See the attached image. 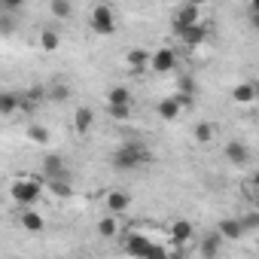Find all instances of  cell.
Masks as SVG:
<instances>
[{"mask_svg": "<svg viewBox=\"0 0 259 259\" xmlns=\"http://www.w3.org/2000/svg\"><path fill=\"white\" fill-rule=\"evenodd\" d=\"M147 162H150V153L144 144H122L113 153V168H119V171H135Z\"/></svg>", "mask_w": 259, "mask_h": 259, "instance_id": "cell-1", "label": "cell"}, {"mask_svg": "<svg viewBox=\"0 0 259 259\" xmlns=\"http://www.w3.org/2000/svg\"><path fill=\"white\" fill-rule=\"evenodd\" d=\"M89 28L95 31V34H113L116 31V13H113V7H107V4H98L95 10H92V19H89Z\"/></svg>", "mask_w": 259, "mask_h": 259, "instance_id": "cell-2", "label": "cell"}, {"mask_svg": "<svg viewBox=\"0 0 259 259\" xmlns=\"http://www.w3.org/2000/svg\"><path fill=\"white\" fill-rule=\"evenodd\" d=\"M10 192H13V198H16L19 204H28V207H31V204L40 201V195H43V183H40V180H16Z\"/></svg>", "mask_w": 259, "mask_h": 259, "instance_id": "cell-3", "label": "cell"}, {"mask_svg": "<svg viewBox=\"0 0 259 259\" xmlns=\"http://www.w3.org/2000/svg\"><path fill=\"white\" fill-rule=\"evenodd\" d=\"M150 247H153V241H150L147 235H141V232L128 235V241H125V253H128V256H135V259H147Z\"/></svg>", "mask_w": 259, "mask_h": 259, "instance_id": "cell-4", "label": "cell"}, {"mask_svg": "<svg viewBox=\"0 0 259 259\" xmlns=\"http://www.w3.org/2000/svg\"><path fill=\"white\" fill-rule=\"evenodd\" d=\"M150 67H153L156 73H171V70L177 67V55H174V49H159L156 55H150Z\"/></svg>", "mask_w": 259, "mask_h": 259, "instance_id": "cell-5", "label": "cell"}, {"mask_svg": "<svg viewBox=\"0 0 259 259\" xmlns=\"http://www.w3.org/2000/svg\"><path fill=\"white\" fill-rule=\"evenodd\" d=\"M177 37L186 43V46H201L207 40V28L204 25H189V28H174Z\"/></svg>", "mask_w": 259, "mask_h": 259, "instance_id": "cell-6", "label": "cell"}, {"mask_svg": "<svg viewBox=\"0 0 259 259\" xmlns=\"http://www.w3.org/2000/svg\"><path fill=\"white\" fill-rule=\"evenodd\" d=\"M226 159L232 162V165H247L250 162V150H247V144H241V141H229L226 144Z\"/></svg>", "mask_w": 259, "mask_h": 259, "instance_id": "cell-7", "label": "cell"}, {"mask_svg": "<svg viewBox=\"0 0 259 259\" xmlns=\"http://www.w3.org/2000/svg\"><path fill=\"white\" fill-rule=\"evenodd\" d=\"M43 174H46L49 180H64V174H67L64 159H61V156H46V159H43Z\"/></svg>", "mask_w": 259, "mask_h": 259, "instance_id": "cell-8", "label": "cell"}, {"mask_svg": "<svg viewBox=\"0 0 259 259\" xmlns=\"http://www.w3.org/2000/svg\"><path fill=\"white\" fill-rule=\"evenodd\" d=\"M217 235H220V241H238V238L244 235V229H241V223H238L235 217H229V220H220Z\"/></svg>", "mask_w": 259, "mask_h": 259, "instance_id": "cell-9", "label": "cell"}, {"mask_svg": "<svg viewBox=\"0 0 259 259\" xmlns=\"http://www.w3.org/2000/svg\"><path fill=\"white\" fill-rule=\"evenodd\" d=\"M189 238H192V223L189 220H174L171 223V244L174 247H183Z\"/></svg>", "mask_w": 259, "mask_h": 259, "instance_id": "cell-10", "label": "cell"}, {"mask_svg": "<svg viewBox=\"0 0 259 259\" xmlns=\"http://www.w3.org/2000/svg\"><path fill=\"white\" fill-rule=\"evenodd\" d=\"M189 25H198V7L195 4L180 7L177 16H174V28H189Z\"/></svg>", "mask_w": 259, "mask_h": 259, "instance_id": "cell-11", "label": "cell"}, {"mask_svg": "<svg viewBox=\"0 0 259 259\" xmlns=\"http://www.w3.org/2000/svg\"><path fill=\"white\" fill-rule=\"evenodd\" d=\"M128 204H132V198H128V192H107V207H110V217H116V213H122V210H128Z\"/></svg>", "mask_w": 259, "mask_h": 259, "instance_id": "cell-12", "label": "cell"}, {"mask_svg": "<svg viewBox=\"0 0 259 259\" xmlns=\"http://www.w3.org/2000/svg\"><path fill=\"white\" fill-rule=\"evenodd\" d=\"M107 104L110 107H132V92H128L125 85H116L107 92Z\"/></svg>", "mask_w": 259, "mask_h": 259, "instance_id": "cell-13", "label": "cell"}, {"mask_svg": "<svg viewBox=\"0 0 259 259\" xmlns=\"http://www.w3.org/2000/svg\"><path fill=\"white\" fill-rule=\"evenodd\" d=\"M92 122H95V113L89 110V107H79L76 113H73V128L79 135H89V128H92Z\"/></svg>", "mask_w": 259, "mask_h": 259, "instance_id": "cell-14", "label": "cell"}, {"mask_svg": "<svg viewBox=\"0 0 259 259\" xmlns=\"http://www.w3.org/2000/svg\"><path fill=\"white\" fill-rule=\"evenodd\" d=\"M232 98H235V104H253L256 101V85L253 82H241V85L232 89Z\"/></svg>", "mask_w": 259, "mask_h": 259, "instance_id": "cell-15", "label": "cell"}, {"mask_svg": "<svg viewBox=\"0 0 259 259\" xmlns=\"http://www.w3.org/2000/svg\"><path fill=\"white\" fill-rule=\"evenodd\" d=\"M19 223H22L28 232H43V226H46L43 217H40V210H34V207H28V210L19 217Z\"/></svg>", "mask_w": 259, "mask_h": 259, "instance_id": "cell-16", "label": "cell"}, {"mask_svg": "<svg viewBox=\"0 0 259 259\" xmlns=\"http://www.w3.org/2000/svg\"><path fill=\"white\" fill-rule=\"evenodd\" d=\"M22 107V98L13 92H0V116H13Z\"/></svg>", "mask_w": 259, "mask_h": 259, "instance_id": "cell-17", "label": "cell"}, {"mask_svg": "<svg viewBox=\"0 0 259 259\" xmlns=\"http://www.w3.org/2000/svg\"><path fill=\"white\" fill-rule=\"evenodd\" d=\"M159 116H162L165 122H174V119L180 116V104H177L174 98H162V101H159Z\"/></svg>", "mask_w": 259, "mask_h": 259, "instance_id": "cell-18", "label": "cell"}, {"mask_svg": "<svg viewBox=\"0 0 259 259\" xmlns=\"http://www.w3.org/2000/svg\"><path fill=\"white\" fill-rule=\"evenodd\" d=\"M220 244H223V241H220L217 232H213V235H204V238H201V256H204V259H217Z\"/></svg>", "mask_w": 259, "mask_h": 259, "instance_id": "cell-19", "label": "cell"}, {"mask_svg": "<svg viewBox=\"0 0 259 259\" xmlns=\"http://www.w3.org/2000/svg\"><path fill=\"white\" fill-rule=\"evenodd\" d=\"M147 64H150V55L144 49H132V52H128V67H132L135 73H141Z\"/></svg>", "mask_w": 259, "mask_h": 259, "instance_id": "cell-20", "label": "cell"}, {"mask_svg": "<svg viewBox=\"0 0 259 259\" xmlns=\"http://www.w3.org/2000/svg\"><path fill=\"white\" fill-rule=\"evenodd\" d=\"M58 43H61L58 31H52V28L40 31V49H46V52H55V49H58Z\"/></svg>", "mask_w": 259, "mask_h": 259, "instance_id": "cell-21", "label": "cell"}, {"mask_svg": "<svg viewBox=\"0 0 259 259\" xmlns=\"http://www.w3.org/2000/svg\"><path fill=\"white\" fill-rule=\"evenodd\" d=\"M116 232H119L116 217H104V220L98 223V235H101V238H116Z\"/></svg>", "mask_w": 259, "mask_h": 259, "instance_id": "cell-22", "label": "cell"}, {"mask_svg": "<svg viewBox=\"0 0 259 259\" xmlns=\"http://www.w3.org/2000/svg\"><path fill=\"white\" fill-rule=\"evenodd\" d=\"M195 141L198 144H210L213 141V125L210 122H198L195 125Z\"/></svg>", "mask_w": 259, "mask_h": 259, "instance_id": "cell-23", "label": "cell"}, {"mask_svg": "<svg viewBox=\"0 0 259 259\" xmlns=\"http://www.w3.org/2000/svg\"><path fill=\"white\" fill-rule=\"evenodd\" d=\"M46 98H49V101H55V104H61V101H67V98H70V89H67L64 82H55V85L46 92Z\"/></svg>", "mask_w": 259, "mask_h": 259, "instance_id": "cell-24", "label": "cell"}, {"mask_svg": "<svg viewBox=\"0 0 259 259\" xmlns=\"http://www.w3.org/2000/svg\"><path fill=\"white\" fill-rule=\"evenodd\" d=\"M28 138H31L34 144H40V147H46V144H49V132H46L43 125H31V128H28Z\"/></svg>", "mask_w": 259, "mask_h": 259, "instance_id": "cell-25", "label": "cell"}, {"mask_svg": "<svg viewBox=\"0 0 259 259\" xmlns=\"http://www.w3.org/2000/svg\"><path fill=\"white\" fill-rule=\"evenodd\" d=\"M49 10H52L55 19H67V16L73 13V7L67 4V0H52V7H49Z\"/></svg>", "mask_w": 259, "mask_h": 259, "instance_id": "cell-26", "label": "cell"}, {"mask_svg": "<svg viewBox=\"0 0 259 259\" xmlns=\"http://www.w3.org/2000/svg\"><path fill=\"white\" fill-rule=\"evenodd\" d=\"M238 223H241V229H244V232H256V229H259V213H256V210H250V213H244Z\"/></svg>", "mask_w": 259, "mask_h": 259, "instance_id": "cell-27", "label": "cell"}, {"mask_svg": "<svg viewBox=\"0 0 259 259\" xmlns=\"http://www.w3.org/2000/svg\"><path fill=\"white\" fill-rule=\"evenodd\" d=\"M49 189H52V192H55V195H58V198H67V195H70V192H73V189H70V183H67V180H49Z\"/></svg>", "mask_w": 259, "mask_h": 259, "instance_id": "cell-28", "label": "cell"}, {"mask_svg": "<svg viewBox=\"0 0 259 259\" xmlns=\"http://www.w3.org/2000/svg\"><path fill=\"white\" fill-rule=\"evenodd\" d=\"M177 95H183V98L192 101V95H195V82H192V76H180V92H177Z\"/></svg>", "mask_w": 259, "mask_h": 259, "instance_id": "cell-29", "label": "cell"}, {"mask_svg": "<svg viewBox=\"0 0 259 259\" xmlns=\"http://www.w3.org/2000/svg\"><path fill=\"white\" fill-rule=\"evenodd\" d=\"M43 98H46V89H37V85H34V89H28V95H25V101H28L31 107H34V104H40Z\"/></svg>", "mask_w": 259, "mask_h": 259, "instance_id": "cell-30", "label": "cell"}, {"mask_svg": "<svg viewBox=\"0 0 259 259\" xmlns=\"http://www.w3.org/2000/svg\"><path fill=\"white\" fill-rule=\"evenodd\" d=\"M147 259H168V250H165L162 244H153L150 253H147Z\"/></svg>", "mask_w": 259, "mask_h": 259, "instance_id": "cell-31", "label": "cell"}, {"mask_svg": "<svg viewBox=\"0 0 259 259\" xmlns=\"http://www.w3.org/2000/svg\"><path fill=\"white\" fill-rule=\"evenodd\" d=\"M110 116L113 119H128L132 116V107H110Z\"/></svg>", "mask_w": 259, "mask_h": 259, "instance_id": "cell-32", "label": "cell"}, {"mask_svg": "<svg viewBox=\"0 0 259 259\" xmlns=\"http://www.w3.org/2000/svg\"><path fill=\"white\" fill-rule=\"evenodd\" d=\"M0 10H4V13H19L22 4H19V0H7V4H0Z\"/></svg>", "mask_w": 259, "mask_h": 259, "instance_id": "cell-33", "label": "cell"}, {"mask_svg": "<svg viewBox=\"0 0 259 259\" xmlns=\"http://www.w3.org/2000/svg\"><path fill=\"white\" fill-rule=\"evenodd\" d=\"M168 259H189V253H186L183 247H174V250L168 253Z\"/></svg>", "mask_w": 259, "mask_h": 259, "instance_id": "cell-34", "label": "cell"}]
</instances>
